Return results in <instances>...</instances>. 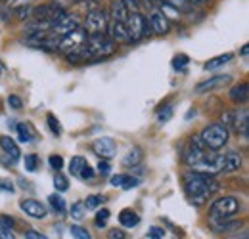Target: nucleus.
Segmentation results:
<instances>
[{"label":"nucleus","instance_id":"f8f14e48","mask_svg":"<svg viewBox=\"0 0 249 239\" xmlns=\"http://www.w3.org/2000/svg\"><path fill=\"white\" fill-rule=\"evenodd\" d=\"M230 81H232V77H230V75H217V77H211V79H207V81L199 83V85L196 86V92H197V94H205V92H211V90L220 88V86L228 85Z\"/></svg>","mask_w":249,"mask_h":239},{"label":"nucleus","instance_id":"8fccbe9b","mask_svg":"<svg viewBox=\"0 0 249 239\" xmlns=\"http://www.w3.org/2000/svg\"><path fill=\"white\" fill-rule=\"evenodd\" d=\"M126 174H115V176H111V186H115V188H121V184H123V180Z\"/></svg>","mask_w":249,"mask_h":239},{"label":"nucleus","instance_id":"bf43d9fd","mask_svg":"<svg viewBox=\"0 0 249 239\" xmlns=\"http://www.w3.org/2000/svg\"><path fill=\"white\" fill-rule=\"evenodd\" d=\"M242 239H248V236H244V238H242Z\"/></svg>","mask_w":249,"mask_h":239},{"label":"nucleus","instance_id":"bb28decb","mask_svg":"<svg viewBox=\"0 0 249 239\" xmlns=\"http://www.w3.org/2000/svg\"><path fill=\"white\" fill-rule=\"evenodd\" d=\"M159 12L169 19H178L180 17V12H178V8H175V6H171V4H165V2H161V8H159Z\"/></svg>","mask_w":249,"mask_h":239},{"label":"nucleus","instance_id":"412c9836","mask_svg":"<svg viewBox=\"0 0 249 239\" xmlns=\"http://www.w3.org/2000/svg\"><path fill=\"white\" fill-rule=\"evenodd\" d=\"M111 16H113V19H117V21H126V17H128V8H126V4H124L123 0H113V4H111Z\"/></svg>","mask_w":249,"mask_h":239},{"label":"nucleus","instance_id":"7ed1b4c3","mask_svg":"<svg viewBox=\"0 0 249 239\" xmlns=\"http://www.w3.org/2000/svg\"><path fill=\"white\" fill-rule=\"evenodd\" d=\"M242 209L238 197L234 195H226V197H220L215 199L213 205L209 207V218L211 222H222V220H228V218H234Z\"/></svg>","mask_w":249,"mask_h":239},{"label":"nucleus","instance_id":"39448f33","mask_svg":"<svg viewBox=\"0 0 249 239\" xmlns=\"http://www.w3.org/2000/svg\"><path fill=\"white\" fill-rule=\"evenodd\" d=\"M124 25H126V33H128V42H134V40H140V38L152 34L150 21L136 10L128 12V17H126Z\"/></svg>","mask_w":249,"mask_h":239},{"label":"nucleus","instance_id":"c9c22d12","mask_svg":"<svg viewBox=\"0 0 249 239\" xmlns=\"http://www.w3.org/2000/svg\"><path fill=\"white\" fill-rule=\"evenodd\" d=\"M0 239H18L16 234H14V230L10 226H6L2 220H0Z\"/></svg>","mask_w":249,"mask_h":239},{"label":"nucleus","instance_id":"5fc2aeb1","mask_svg":"<svg viewBox=\"0 0 249 239\" xmlns=\"http://www.w3.org/2000/svg\"><path fill=\"white\" fill-rule=\"evenodd\" d=\"M19 184H21V188H23V189H25V188H27V189H33L31 186H29V184H31V182H27V180H19Z\"/></svg>","mask_w":249,"mask_h":239},{"label":"nucleus","instance_id":"13d9d810","mask_svg":"<svg viewBox=\"0 0 249 239\" xmlns=\"http://www.w3.org/2000/svg\"><path fill=\"white\" fill-rule=\"evenodd\" d=\"M248 52H249V48H248V44L242 48V56H248Z\"/></svg>","mask_w":249,"mask_h":239},{"label":"nucleus","instance_id":"6e6552de","mask_svg":"<svg viewBox=\"0 0 249 239\" xmlns=\"http://www.w3.org/2000/svg\"><path fill=\"white\" fill-rule=\"evenodd\" d=\"M92 151L100 157V159H111L117 155V144L113 138L109 136H102V138H96L92 142Z\"/></svg>","mask_w":249,"mask_h":239},{"label":"nucleus","instance_id":"c85d7f7f","mask_svg":"<svg viewBox=\"0 0 249 239\" xmlns=\"http://www.w3.org/2000/svg\"><path fill=\"white\" fill-rule=\"evenodd\" d=\"M109 216H111V212L107 209H100L96 212V218H94V224L98 226V228H106L107 226V222H109Z\"/></svg>","mask_w":249,"mask_h":239},{"label":"nucleus","instance_id":"e433bc0d","mask_svg":"<svg viewBox=\"0 0 249 239\" xmlns=\"http://www.w3.org/2000/svg\"><path fill=\"white\" fill-rule=\"evenodd\" d=\"M48 163H50V167L58 172V171H62V167H63V159L60 157V155H50L48 157Z\"/></svg>","mask_w":249,"mask_h":239},{"label":"nucleus","instance_id":"0eeeda50","mask_svg":"<svg viewBox=\"0 0 249 239\" xmlns=\"http://www.w3.org/2000/svg\"><path fill=\"white\" fill-rule=\"evenodd\" d=\"M89 34H98V33H106L107 29V16L104 10H90L87 14V21H85V27Z\"/></svg>","mask_w":249,"mask_h":239},{"label":"nucleus","instance_id":"864d4df0","mask_svg":"<svg viewBox=\"0 0 249 239\" xmlns=\"http://www.w3.org/2000/svg\"><path fill=\"white\" fill-rule=\"evenodd\" d=\"M0 220L6 224V226H10V228H14V218H8V216H0Z\"/></svg>","mask_w":249,"mask_h":239},{"label":"nucleus","instance_id":"3c124183","mask_svg":"<svg viewBox=\"0 0 249 239\" xmlns=\"http://www.w3.org/2000/svg\"><path fill=\"white\" fill-rule=\"evenodd\" d=\"M161 2L171 4V6H175V8H182V6H186V0H161Z\"/></svg>","mask_w":249,"mask_h":239},{"label":"nucleus","instance_id":"dca6fc26","mask_svg":"<svg viewBox=\"0 0 249 239\" xmlns=\"http://www.w3.org/2000/svg\"><path fill=\"white\" fill-rule=\"evenodd\" d=\"M224 155V167H222V172H236L242 169V155L238 151H228V153H222Z\"/></svg>","mask_w":249,"mask_h":239},{"label":"nucleus","instance_id":"2eb2a0df","mask_svg":"<svg viewBox=\"0 0 249 239\" xmlns=\"http://www.w3.org/2000/svg\"><path fill=\"white\" fill-rule=\"evenodd\" d=\"M107 29H109V36H111L115 42H128V33H126L124 21L113 19L111 23H107Z\"/></svg>","mask_w":249,"mask_h":239},{"label":"nucleus","instance_id":"9b49d317","mask_svg":"<svg viewBox=\"0 0 249 239\" xmlns=\"http://www.w3.org/2000/svg\"><path fill=\"white\" fill-rule=\"evenodd\" d=\"M19 209L23 210L25 214H29L31 218H36V220H42L48 214L46 207L40 201H36V199H21L19 201Z\"/></svg>","mask_w":249,"mask_h":239},{"label":"nucleus","instance_id":"b1692460","mask_svg":"<svg viewBox=\"0 0 249 239\" xmlns=\"http://www.w3.org/2000/svg\"><path fill=\"white\" fill-rule=\"evenodd\" d=\"M232 58H234L232 54H222V56H217V58H213V60L207 61V63L203 65V69H205V71H213V69H218V67L226 65V63L232 60Z\"/></svg>","mask_w":249,"mask_h":239},{"label":"nucleus","instance_id":"f257e3e1","mask_svg":"<svg viewBox=\"0 0 249 239\" xmlns=\"http://www.w3.org/2000/svg\"><path fill=\"white\" fill-rule=\"evenodd\" d=\"M184 188H186L188 197L192 199L194 205H203L215 191H218V182L213 180L209 174H201V172H188L184 176Z\"/></svg>","mask_w":249,"mask_h":239},{"label":"nucleus","instance_id":"9d476101","mask_svg":"<svg viewBox=\"0 0 249 239\" xmlns=\"http://www.w3.org/2000/svg\"><path fill=\"white\" fill-rule=\"evenodd\" d=\"M205 144L201 142V138L199 136H192V140H190V148H188L186 155H184V161H186L188 165L192 167V165H196V163H199L207 153H205Z\"/></svg>","mask_w":249,"mask_h":239},{"label":"nucleus","instance_id":"4468645a","mask_svg":"<svg viewBox=\"0 0 249 239\" xmlns=\"http://www.w3.org/2000/svg\"><path fill=\"white\" fill-rule=\"evenodd\" d=\"M234 126H236V130L242 134V138H246L248 140L249 136V115H248V109L244 107L242 111L238 109V111H234Z\"/></svg>","mask_w":249,"mask_h":239},{"label":"nucleus","instance_id":"a18cd8bd","mask_svg":"<svg viewBox=\"0 0 249 239\" xmlns=\"http://www.w3.org/2000/svg\"><path fill=\"white\" fill-rule=\"evenodd\" d=\"M0 191H4V193H14V191H16V188H14V184H12L10 180L0 178Z\"/></svg>","mask_w":249,"mask_h":239},{"label":"nucleus","instance_id":"f03ea898","mask_svg":"<svg viewBox=\"0 0 249 239\" xmlns=\"http://www.w3.org/2000/svg\"><path fill=\"white\" fill-rule=\"evenodd\" d=\"M81 50H83V56H85L87 61L106 60V58H109V56L115 54L117 46H115V40L109 34L98 33V34H89V38L81 46Z\"/></svg>","mask_w":249,"mask_h":239},{"label":"nucleus","instance_id":"58836bf2","mask_svg":"<svg viewBox=\"0 0 249 239\" xmlns=\"http://www.w3.org/2000/svg\"><path fill=\"white\" fill-rule=\"evenodd\" d=\"M171 117H173V107H171V105H167L163 111H159V115H157V120L163 124V122L171 120Z\"/></svg>","mask_w":249,"mask_h":239},{"label":"nucleus","instance_id":"f3484780","mask_svg":"<svg viewBox=\"0 0 249 239\" xmlns=\"http://www.w3.org/2000/svg\"><path fill=\"white\" fill-rule=\"evenodd\" d=\"M0 148L6 151V155H8V157H12V161H14V163L21 157V151H19V148H18V144H16L10 136H0Z\"/></svg>","mask_w":249,"mask_h":239},{"label":"nucleus","instance_id":"aec40b11","mask_svg":"<svg viewBox=\"0 0 249 239\" xmlns=\"http://www.w3.org/2000/svg\"><path fill=\"white\" fill-rule=\"evenodd\" d=\"M142 159H144V153L140 148H130L128 153L123 157V165L124 167H136L142 163Z\"/></svg>","mask_w":249,"mask_h":239},{"label":"nucleus","instance_id":"a211bd4d","mask_svg":"<svg viewBox=\"0 0 249 239\" xmlns=\"http://www.w3.org/2000/svg\"><path fill=\"white\" fill-rule=\"evenodd\" d=\"M16 132H18V138H19L21 144H31L35 140V130H33V126L29 122H19L16 126Z\"/></svg>","mask_w":249,"mask_h":239},{"label":"nucleus","instance_id":"09e8293b","mask_svg":"<svg viewBox=\"0 0 249 239\" xmlns=\"http://www.w3.org/2000/svg\"><path fill=\"white\" fill-rule=\"evenodd\" d=\"M16 10H18V14H19V19L29 17V14H31V8H29V6H21V8H16Z\"/></svg>","mask_w":249,"mask_h":239},{"label":"nucleus","instance_id":"20e7f679","mask_svg":"<svg viewBox=\"0 0 249 239\" xmlns=\"http://www.w3.org/2000/svg\"><path fill=\"white\" fill-rule=\"evenodd\" d=\"M199 138H201V142L205 144V148H207V150L217 151V150H220V148H224V146H226V142H228L230 134H228V128H226V126H222L220 122H215V124L205 126Z\"/></svg>","mask_w":249,"mask_h":239},{"label":"nucleus","instance_id":"4c0bfd02","mask_svg":"<svg viewBox=\"0 0 249 239\" xmlns=\"http://www.w3.org/2000/svg\"><path fill=\"white\" fill-rule=\"evenodd\" d=\"M79 178H81V180H92L94 178V171H92V167H90L89 163H85V167L81 169Z\"/></svg>","mask_w":249,"mask_h":239},{"label":"nucleus","instance_id":"4d7b16f0","mask_svg":"<svg viewBox=\"0 0 249 239\" xmlns=\"http://www.w3.org/2000/svg\"><path fill=\"white\" fill-rule=\"evenodd\" d=\"M192 117H196V109H192V111H188L186 119H192Z\"/></svg>","mask_w":249,"mask_h":239},{"label":"nucleus","instance_id":"de8ad7c7","mask_svg":"<svg viewBox=\"0 0 249 239\" xmlns=\"http://www.w3.org/2000/svg\"><path fill=\"white\" fill-rule=\"evenodd\" d=\"M25 239H48L44 234H40V232H36V230H29L27 234H25Z\"/></svg>","mask_w":249,"mask_h":239},{"label":"nucleus","instance_id":"cd10ccee","mask_svg":"<svg viewBox=\"0 0 249 239\" xmlns=\"http://www.w3.org/2000/svg\"><path fill=\"white\" fill-rule=\"evenodd\" d=\"M85 163H87L85 157H73L71 163H69V172H71V176H79V172H81V169L85 167Z\"/></svg>","mask_w":249,"mask_h":239},{"label":"nucleus","instance_id":"7c9ffc66","mask_svg":"<svg viewBox=\"0 0 249 239\" xmlns=\"http://www.w3.org/2000/svg\"><path fill=\"white\" fill-rule=\"evenodd\" d=\"M23 165H25V171L27 172H35L38 169V155H35V153L25 155L23 157Z\"/></svg>","mask_w":249,"mask_h":239},{"label":"nucleus","instance_id":"f704fd0d","mask_svg":"<svg viewBox=\"0 0 249 239\" xmlns=\"http://www.w3.org/2000/svg\"><path fill=\"white\" fill-rule=\"evenodd\" d=\"M69 232H71V236L75 239H92V236H90L83 226H71Z\"/></svg>","mask_w":249,"mask_h":239},{"label":"nucleus","instance_id":"603ef678","mask_svg":"<svg viewBox=\"0 0 249 239\" xmlns=\"http://www.w3.org/2000/svg\"><path fill=\"white\" fill-rule=\"evenodd\" d=\"M12 8H21V6H27L29 4V0H10L8 2Z\"/></svg>","mask_w":249,"mask_h":239},{"label":"nucleus","instance_id":"c756f323","mask_svg":"<svg viewBox=\"0 0 249 239\" xmlns=\"http://www.w3.org/2000/svg\"><path fill=\"white\" fill-rule=\"evenodd\" d=\"M85 212H87V209H85V203L83 201H77V203H73L71 205V218L73 220H83L85 218Z\"/></svg>","mask_w":249,"mask_h":239},{"label":"nucleus","instance_id":"72a5a7b5","mask_svg":"<svg viewBox=\"0 0 249 239\" xmlns=\"http://www.w3.org/2000/svg\"><path fill=\"white\" fill-rule=\"evenodd\" d=\"M188 63H190V58H188L186 54H178V56H175V60H173V67H175L177 71H184Z\"/></svg>","mask_w":249,"mask_h":239},{"label":"nucleus","instance_id":"79ce46f5","mask_svg":"<svg viewBox=\"0 0 249 239\" xmlns=\"http://www.w3.org/2000/svg\"><path fill=\"white\" fill-rule=\"evenodd\" d=\"M163 236H165V230H163V228L154 226V228L148 230V238L150 239H163Z\"/></svg>","mask_w":249,"mask_h":239},{"label":"nucleus","instance_id":"1a4fd4ad","mask_svg":"<svg viewBox=\"0 0 249 239\" xmlns=\"http://www.w3.org/2000/svg\"><path fill=\"white\" fill-rule=\"evenodd\" d=\"M77 27H81L79 25V19L75 17V16H69V14H63L62 17L52 25V29L50 33L54 34V36H58V38H62L65 34H69L71 31H75Z\"/></svg>","mask_w":249,"mask_h":239},{"label":"nucleus","instance_id":"49530a36","mask_svg":"<svg viewBox=\"0 0 249 239\" xmlns=\"http://www.w3.org/2000/svg\"><path fill=\"white\" fill-rule=\"evenodd\" d=\"M107 238L109 239H126V234H124L123 230H117V228H115V230H109V232H107Z\"/></svg>","mask_w":249,"mask_h":239},{"label":"nucleus","instance_id":"ea45409f","mask_svg":"<svg viewBox=\"0 0 249 239\" xmlns=\"http://www.w3.org/2000/svg\"><path fill=\"white\" fill-rule=\"evenodd\" d=\"M138 184H140V180L138 178H134V176H124L121 188H123V189H132V188H136Z\"/></svg>","mask_w":249,"mask_h":239},{"label":"nucleus","instance_id":"37998d69","mask_svg":"<svg viewBox=\"0 0 249 239\" xmlns=\"http://www.w3.org/2000/svg\"><path fill=\"white\" fill-rule=\"evenodd\" d=\"M222 126H234V111H224L222 113V122H220Z\"/></svg>","mask_w":249,"mask_h":239},{"label":"nucleus","instance_id":"5701e85b","mask_svg":"<svg viewBox=\"0 0 249 239\" xmlns=\"http://www.w3.org/2000/svg\"><path fill=\"white\" fill-rule=\"evenodd\" d=\"M213 224V232H217V234H222V232H232V230H236V228H240L242 226V222L240 220H222V222H211Z\"/></svg>","mask_w":249,"mask_h":239},{"label":"nucleus","instance_id":"c03bdc74","mask_svg":"<svg viewBox=\"0 0 249 239\" xmlns=\"http://www.w3.org/2000/svg\"><path fill=\"white\" fill-rule=\"evenodd\" d=\"M98 172H100L102 176H107V174L111 172V167H109V163H107L106 159H102V161L98 163Z\"/></svg>","mask_w":249,"mask_h":239},{"label":"nucleus","instance_id":"6ab92c4d","mask_svg":"<svg viewBox=\"0 0 249 239\" xmlns=\"http://www.w3.org/2000/svg\"><path fill=\"white\" fill-rule=\"evenodd\" d=\"M138 222H140V216L132 209L121 210V214H119V224H121L123 228H134V226H138Z\"/></svg>","mask_w":249,"mask_h":239},{"label":"nucleus","instance_id":"a19ab883","mask_svg":"<svg viewBox=\"0 0 249 239\" xmlns=\"http://www.w3.org/2000/svg\"><path fill=\"white\" fill-rule=\"evenodd\" d=\"M8 105H10L12 109H21V107H23V102H21L19 96H8Z\"/></svg>","mask_w":249,"mask_h":239},{"label":"nucleus","instance_id":"473e14b6","mask_svg":"<svg viewBox=\"0 0 249 239\" xmlns=\"http://www.w3.org/2000/svg\"><path fill=\"white\" fill-rule=\"evenodd\" d=\"M54 188H56L58 191H67V189H69V180H67V176L56 172V176H54Z\"/></svg>","mask_w":249,"mask_h":239},{"label":"nucleus","instance_id":"423d86ee","mask_svg":"<svg viewBox=\"0 0 249 239\" xmlns=\"http://www.w3.org/2000/svg\"><path fill=\"white\" fill-rule=\"evenodd\" d=\"M87 38H89V33L83 29V27H77L75 31H71L69 34H65V36L60 38V42H58V48H56V50H60L63 56H67V54H71V52L79 50V48L87 42Z\"/></svg>","mask_w":249,"mask_h":239},{"label":"nucleus","instance_id":"ddd939ff","mask_svg":"<svg viewBox=\"0 0 249 239\" xmlns=\"http://www.w3.org/2000/svg\"><path fill=\"white\" fill-rule=\"evenodd\" d=\"M150 27H152V33H156V34H167L171 29V23L159 10H154L150 16Z\"/></svg>","mask_w":249,"mask_h":239},{"label":"nucleus","instance_id":"6e6d98bb","mask_svg":"<svg viewBox=\"0 0 249 239\" xmlns=\"http://www.w3.org/2000/svg\"><path fill=\"white\" fill-rule=\"evenodd\" d=\"M186 2H190V4H194V6H201V4H205L207 0H186Z\"/></svg>","mask_w":249,"mask_h":239},{"label":"nucleus","instance_id":"2f4dec72","mask_svg":"<svg viewBox=\"0 0 249 239\" xmlns=\"http://www.w3.org/2000/svg\"><path fill=\"white\" fill-rule=\"evenodd\" d=\"M46 120H48V126H50L52 134L60 136V134H62V124H60V120H58V117H56L54 113H48V117H46Z\"/></svg>","mask_w":249,"mask_h":239},{"label":"nucleus","instance_id":"393cba45","mask_svg":"<svg viewBox=\"0 0 249 239\" xmlns=\"http://www.w3.org/2000/svg\"><path fill=\"white\" fill-rule=\"evenodd\" d=\"M48 203H50V207L56 210L58 214H65V210H67V205H65V199H63L62 195H58V193H52V195L48 197Z\"/></svg>","mask_w":249,"mask_h":239},{"label":"nucleus","instance_id":"4be33fe9","mask_svg":"<svg viewBox=\"0 0 249 239\" xmlns=\"http://www.w3.org/2000/svg\"><path fill=\"white\" fill-rule=\"evenodd\" d=\"M248 83H242V85H236L234 88L230 90V100L234 102V103H244L246 100H248Z\"/></svg>","mask_w":249,"mask_h":239},{"label":"nucleus","instance_id":"a878e982","mask_svg":"<svg viewBox=\"0 0 249 239\" xmlns=\"http://www.w3.org/2000/svg\"><path fill=\"white\" fill-rule=\"evenodd\" d=\"M106 203V195H89L85 201V209L87 210H96Z\"/></svg>","mask_w":249,"mask_h":239}]
</instances>
